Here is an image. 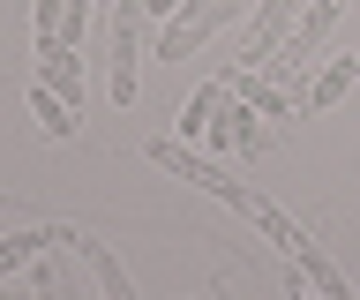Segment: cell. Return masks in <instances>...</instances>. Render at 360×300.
<instances>
[{"label":"cell","mask_w":360,"mask_h":300,"mask_svg":"<svg viewBox=\"0 0 360 300\" xmlns=\"http://www.w3.org/2000/svg\"><path fill=\"white\" fill-rule=\"evenodd\" d=\"M285 300H323V293H315V285H308L300 270H285Z\"/></svg>","instance_id":"cell-15"},{"label":"cell","mask_w":360,"mask_h":300,"mask_svg":"<svg viewBox=\"0 0 360 300\" xmlns=\"http://www.w3.org/2000/svg\"><path fill=\"white\" fill-rule=\"evenodd\" d=\"M255 0H188L173 23H158V46H150V60H165V68H180V60H195L210 38H218L225 23H240Z\"/></svg>","instance_id":"cell-2"},{"label":"cell","mask_w":360,"mask_h":300,"mask_svg":"<svg viewBox=\"0 0 360 300\" xmlns=\"http://www.w3.org/2000/svg\"><path fill=\"white\" fill-rule=\"evenodd\" d=\"M30 113H38V136H45V143H68L75 128H83V105H68L53 83H38V91H30Z\"/></svg>","instance_id":"cell-12"},{"label":"cell","mask_w":360,"mask_h":300,"mask_svg":"<svg viewBox=\"0 0 360 300\" xmlns=\"http://www.w3.org/2000/svg\"><path fill=\"white\" fill-rule=\"evenodd\" d=\"M210 150L218 158H240V165H255L270 150V120L248 105V98H225V113L210 120Z\"/></svg>","instance_id":"cell-5"},{"label":"cell","mask_w":360,"mask_h":300,"mask_svg":"<svg viewBox=\"0 0 360 300\" xmlns=\"http://www.w3.org/2000/svg\"><path fill=\"white\" fill-rule=\"evenodd\" d=\"M255 233H263V240H270V248H278V255H292V248H300V240H308V233L292 226V218H285V210H278V203H263V210H255Z\"/></svg>","instance_id":"cell-14"},{"label":"cell","mask_w":360,"mask_h":300,"mask_svg":"<svg viewBox=\"0 0 360 300\" xmlns=\"http://www.w3.org/2000/svg\"><path fill=\"white\" fill-rule=\"evenodd\" d=\"M150 165H158V173H180V181L202 188V195H218L225 210H240L248 226H255V210H263V195H255L248 181H233V173H225V158H202V150H188L180 136H158V143H150Z\"/></svg>","instance_id":"cell-1"},{"label":"cell","mask_w":360,"mask_h":300,"mask_svg":"<svg viewBox=\"0 0 360 300\" xmlns=\"http://www.w3.org/2000/svg\"><path fill=\"white\" fill-rule=\"evenodd\" d=\"M53 240H60V226H15V233H0V285H8L22 263H38Z\"/></svg>","instance_id":"cell-11"},{"label":"cell","mask_w":360,"mask_h":300,"mask_svg":"<svg viewBox=\"0 0 360 300\" xmlns=\"http://www.w3.org/2000/svg\"><path fill=\"white\" fill-rule=\"evenodd\" d=\"M60 248H75V255H83V263H90V278H98V293H105V300H135L128 270L112 263V248H105V240H98V233H83V226H60Z\"/></svg>","instance_id":"cell-6"},{"label":"cell","mask_w":360,"mask_h":300,"mask_svg":"<svg viewBox=\"0 0 360 300\" xmlns=\"http://www.w3.org/2000/svg\"><path fill=\"white\" fill-rule=\"evenodd\" d=\"M353 83H360V60H353V53H338V60H323V68L308 75V98H300V105H308V113H330Z\"/></svg>","instance_id":"cell-10"},{"label":"cell","mask_w":360,"mask_h":300,"mask_svg":"<svg viewBox=\"0 0 360 300\" xmlns=\"http://www.w3.org/2000/svg\"><path fill=\"white\" fill-rule=\"evenodd\" d=\"M353 60H360V53H353Z\"/></svg>","instance_id":"cell-16"},{"label":"cell","mask_w":360,"mask_h":300,"mask_svg":"<svg viewBox=\"0 0 360 300\" xmlns=\"http://www.w3.org/2000/svg\"><path fill=\"white\" fill-rule=\"evenodd\" d=\"M292 270L308 278V285H315V293H323V300H360L353 285H345V270H338V263H330V255H323V248H315V240H300V248H292Z\"/></svg>","instance_id":"cell-13"},{"label":"cell","mask_w":360,"mask_h":300,"mask_svg":"<svg viewBox=\"0 0 360 300\" xmlns=\"http://www.w3.org/2000/svg\"><path fill=\"white\" fill-rule=\"evenodd\" d=\"M143 0H112V105H135L143 83Z\"/></svg>","instance_id":"cell-3"},{"label":"cell","mask_w":360,"mask_h":300,"mask_svg":"<svg viewBox=\"0 0 360 300\" xmlns=\"http://www.w3.org/2000/svg\"><path fill=\"white\" fill-rule=\"evenodd\" d=\"M38 83L68 98V105H83V46H60V38H38Z\"/></svg>","instance_id":"cell-7"},{"label":"cell","mask_w":360,"mask_h":300,"mask_svg":"<svg viewBox=\"0 0 360 300\" xmlns=\"http://www.w3.org/2000/svg\"><path fill=\"white\" fill-rule=\"evenodd\" d=\"M225 75H233V98H248L263 120H292V113H300V98H292V91H278L263 68H225Z\"/></svg>","instance_id":"cell-9"},{"label":"cell","mask_w":360,"mask_h":300,"mask_svg":"<svg viewBox=\"0 0 360 300\" xmlns=\"http://www.w3.org/2000/svg\"><path fill=\"white\" fill-rule=\"evenodd\" d=\"M225 98H233V75H210V83H202V91H195V98H188V105L173 113V136H180V143L210 136V120L225 113Z\"/></svg>","instance_id":"cell-8"},{"label":"cell","mask_w":360,"mask_h":300,"mask_svg":"<svg viewBox=\"0 0 360 300\" xmlns=\"http://www.w3.org/2000/svg\"><path fill=\"white\" fill-rule=\"evenodd\" d=\"M292 23H300V0H255L240 23V53H233V68H263L270 53L292 38Z\"/></svg>","instance_id":"cell-4"}]
</instances>
